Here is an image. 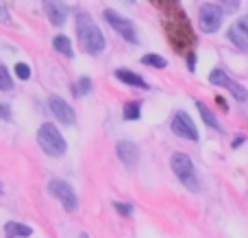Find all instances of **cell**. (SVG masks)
<instances>
[{
    "instance_id": "1",
    "label": "cell",
    "mask_w": 248,
    "mask_h": 238,
    "mask_svg": "<svg viewBox=\"0 0 248 238\" xmlns=\"http://www.w3.org/2000/svg\"><path fill=\"white\" fill-rule=\"evenodd\" d=\"M77 37L81 42V48L90 55H100L107 46L103 31L98 29V24L94 22V17L90 13H78L77 16Z\"/></svg>"
},
{
    "instance_id": "2",
    "label": "cell",
    "mask_w": 248,
    "mask_h": 238,
    "mask_svg": "<svg viewBox=\"0 0 248 238\" xmlns=\"http://www.w3.org/2000/svg\"><path fill=\"white\" fill-rule=\"evenodd\" d=\"M170 169L174 170V175L183 182V186L187 188V190H192V192L201 190V182H198L196 169H194V162L189 155H185V153H172Z\"/></svg>"
},
{
    "instance_id": "3",
    "label": "cell",
    "mask_w": 248,
    "mask_h": 238,
    "mask_svg": "<svg viewBox=\"0 0 248 238\" xmlns=\"http://www.w3.org/2000/svg\"><path fill=\"white\" fill-rule=\"evenodd\" d=\"M37 144H39V149L50 157H61L65 151H68V144H65L63 136H61L59 129H57L55 125H50V122H46V125L39 127Z\"/></svg>"
},
{
    "instance_id": "4",
    "label": "cell",
    "mask_w": 248,
    "mask_h": 238,
    "mask_svg": "<svg viewBox=\"0 0 248 238\" xmlns=\"http://www.w3.org/2000/svg\"><path fill=\"white\" fill-rule=\"evenodd\" d=\"M48 192H50L57 201H61V205H63L65 212H77L78 197H77L74 188L70 186L68 182H63V179H52V182L48 184Z\"/></svg>"
},
{
    "instance_id": "5",
    "label": "cell",
    "mask_w": 248,
    "mask_h": 238,
    "mask_svg": "<svg viewBox=\"0 0 248 238\" xmlns=\"http://www.w3.org/2000/svg\"><path fill=\"white\" fill-rule=\"evenodd\" d=\"M103 16H105V20H107V24L111 26L118 35H122V39H126V42H131V44H137V29L128 17L116 13L113 9H105Z\"/></svg>"
},
{
    "instance_id": "6",
    "label": "cell",
    "mask_w": 248,
    "mask_h": 238,
    "mask_svg": "<svg viewBox=\"0 0 248 238\" xmlns=\"http://www.w3.org/2000/svg\"><path fill=\"white\" fill-rule=\"evenodd\" d=\"M222 24V9L218 4H202L198 11V26L202 33H216Z\"/></svg>"
},
{
    "instance_id": "7",
    "label": "cell",
    "mask_w": 248,
    "mask_h": 238,
    "mask_svg": "<svg viewBox=\"0 0 248 238\" xmlns=\"http://www.w3.org/2000/svg\"><path fill=\"white\" fill-rule=\"evenodd\" d=\"M209 83H211V85H218V87H227V90L231 92L237 101H240V103H244V101L248 99V90H246V87L240 85V83H235L233 79H229L227 72H224V70H220V68H216L214 72L209 74Z\"/></svg>"
},
{
    "instance_id": "8",
    "label": "cell",
    "mask_w": 248,
    "mask_h": 238,
    "mask_svg": "<svg viewBox=\"0 0 248 238\" xmlns=\"http://www.w3.org/2000/svg\"><path fill=\"white\" fill-rule=\"evenodd\" d=\"M170 127H172V131H174L176 136H181V138L192 140V142H196L198 140V129H196V125H194V120L189 118V114L181 112V109L179 112H174Z\"/></svg>"
},
{
    "instance_id": "9",
    "label": "cell",
    "mask_w": 248,
    "mask_h": 238,
    "mask_svg": "<svg viewBox=\"0 0 248 238\" xmlns=\"http://www.w3.org/2000/svg\"><path fill=\"white\" fill-rule=\"evenodd\" d=\"M48 105H50L52 114L57 116V120H59V122H63V125H74V122H77V116H74L72 107H70V105L65 103L61 96L52 94L50 99H48Z\"/></svg>"
},
{
    "instance_id": "10",
    "label": "cell",
    "mask_w": 248,
    "mask_h": 238,
    "mask_svg": "<svg viewBox=\"0 0 248 238\" xmlns=\"http://www.w3.org/2000/svg\"><path fill=\"white\" fill-rule=\"evenodd\" d=\"M116 153H118V157L124 162L126 169H135L137 160H140V149H137L135 142H131V140H118Z\"/></svg>"
},
{
    "instance_id": "11",
    "label": "cell",
    "mask_w": 248,
    "mask_h": 238,
    "mask_svg": "<svg viewBox=\"0 0 248 238\" xmlns=\"http://www.w3.org/2000/svg\"><path fill=\"white\" fill-rule=\"evenodd\" d=\"M44 9H46L48 20L57 26H61L65 22V17H68V7L61 4L59 0H44Z\"/></svg>"
},
{
    "instance_id": "12",
    "label": "cell",
    "mask_w": 248,
    "mask_h": 238,
    "mask_svg": "<svg viewBox=\"0 0 248 238\" xmlns=\"http://www.w3.org/2000/svg\"><path fill=\"white\" fill-rule=\"evenodd\" d=\"M229 39H231V42L235 44L237 48H242V51H248V31L240 24V22H235V24L229 29Z\"/></svg>"
},
{
    "instance_id": "13",
    "label": "cell",
    "mask_w": 248,
    "mask_h": 238,
    "mask_svg": "<svg viewBox=\"0 0 248 238\" xmlns=\"http://www.w3.org/2000/svg\"><path fill=\"white\" fill-rule=\"evenodd\" d=\"M116 77L120 79V81L128 83V85H133V87H141V90H148V83H146L144 79L140 77V74L131 72V70H126V68H118V70H116Z\"/></svg>"
},
{
    "instance_id": "14",
    "label": "cell",
    "mask_w": 248,
    "mask_h": 238,
    "mask_svg": "<svg viewBox=\"0 0 248 238\" xmlns=\"http://www.w3.org/2000/svg\"><path fill=\"white\" fill-rule=\"evenodd\" d=\"M33 234V227L24 225V223H7L4 225V236L7 238H29Z\"/></svg>"
},
{
    "instance_id": "15",
    "label": "cell",
    "mask_w": 248,
    "mask_h": 238,
    "mask_svg": "<svg viewBox=\"0 0 248 238\" xmlns=\"http://www.w3.org/2000/svg\"><path fill=\"white\" fill-rule=\"evenodd\" d=\"M196 107H198V112H201V116H202V120H205V125H209L211 129L220 131V122H218V118H216V114L211 112V109L207 107L202 101H196Z\"/></svg>"
},
{
    "instance_id": "16",
    "label": "cell",
    "mask_w": 248,
    "mask_h": 238,
    "mask_svg": "<svg viewBox=\"0 0 248 238\" xmlns=\"http://www.w3.org/2000/svg\"><path fill=\"white\" fill-rule=\"evenodd\" d=\"M52 46H55V51H59L61 55L70 57V59H72V57H74L72 42H70V37H65V35H57V37L52 39Z\"/></svg>"
},
{
    "instance_id": "17",
    "label": "cell",
    "mask_w": 248,
    "mask_h": 238,
    "mask_svg": "<svg viewBox=\"0 0 248 238\" xmlns=\"http://www.w3.org/2000/svg\"><path fill=\"white\" fill-rule=\"evenodd\" d=\"M141 64L150 66V68H166V66H168V61L163 59L161 55H155V52H148V55H144V57H141Z\"/></svg>"
},
{
    "instance_id": "18",
    "label": "cell",
    "mask_w": 248,
    "mask_h": 238,
    "mask_svg": "<svg viewBox=\"0 0 248 238\" xmlns=\"http://www.w3.org/2000/svg\"><path fill=\"white\" fill-rule=\"evenodd\" d=\"M122 116L126 118V120H137V118L141 116V107H140V103H128L126 107H124Z\"/></svg>"
},
{
    "instance_id": "19",
    "label": "cell",
    "mask_w": 248,
    "mask_h": 238,
    "mask_svg": "<svg viewBox=\"0 0 248 238\" xmlns=\"http://www.w3.org/2000/svg\"><path fill=\"white\" fill-rule=\"evenodd\" d=\"M13 87V81H11V74H9L7 66H0V90L2 92H9Z\"/></svg>"
},
{
    "instance_id": "20",
    "label": "cell",
    "mask_w": 248,
    "mask_h": 238,
    "mask_svg": "<svg viewBox=\"0 0 248 238\" xmlns=\"http://www.w3.org/2000/svg\"><path fill=\"white\" fill-rule=\"evenodd\" d=\"M90 90H92V81L87 77H81L77 81V85H74V94L77 96H85Z\"/></svg>"
},
{
    "instance_id": "21",
    "label": "cell",
    "mask_w": 248,
    "mask_h": 238,
    "mask_svg": "<svg viewBox=\"0 0 248 238\" xmlns=\"http://www.w3.org/2000/svg\"><path fill=\"white\" fill-rule=\"evenodd\" d=\"M220 4H222V11H227V13H235L237 9H240L242 0H220Z\"/></svg>"
},
{
    "instance_id": "22",
    "label": "cell",
    "mask_w": 248,
    "mask_h": 238,
    "mask_svg": "<svg viewBox=\"0 0 248 238\" xmlns=\"http://www.w3.org/2000/svg\"><path fill=\"white\" fill-rule=\"evenodd\" d=\"M113 208H116V212L122 214V217H131V214H133V205H131V204H122V201H116V204H113Z\"/></svg>"
},
{
    "instance_id": "23",
    "label": "cell",
    "mask_w": 248,
    "mask_h": 238,
    "mask_svg": "<svg viewBox=\"0 0 248 238\" xmlns=\"http://www.w3.org/2000/svg\"><path fill=\"white\" fill-rule=\"evenodd\" d=\"M16 74H17V79L26 81V79L31 77V68L26 64H16Z\"/></svg>"
},
{
    "instance_id": "24",
    "label": "cell",
    "mask_w": 248,
    "mask_h": 238,
    "mask_svg": "<svg viewBox=\"0 0 248 238\" xmlns=\"http://www.w3.org/2000/svg\"><path fill=\"white\" fill-rule=\"evenodd\" d=\"M187 68L192 70V72L196 70V55H194V52H192V55H187Z\"/></svg>"
},
{
    "instance_id": "25",
    "label": "cell",
    "mask_w": 248,
    "mask_h": 238,
    "mask_svg": "<svg viewBox=\"0 0 248 238\" xmlns=\"http://www.w3.org/2000/svg\"><path fill=\"white\" fill-rule=\"evenodd\" d=\"M0 16H2L4 24H9V22H11V20H9V11H7V7H4V4H0Z\"/></svg>"
},
{
    "instance_id": "26",
    "label": "cell",
    "mask_w": 248,
    "mask_h": 238,
    "mask_svg": "<svg viewBox=\"0 0 248 238\" xmlns=\"http://www.w3.org/2000/svg\"><path fill=\"white\" fill-rule=\"evenodd\" d=\"M237 22H240V24H242V26H244V29L248 31V13H246L244 17H240V20H237Z\"/></svg>"
},
{
    "instance_id": "27",
    "label": "cell",
    "mask_w": 248,
    "mask_h": 238,
    "mask_svg": "<svg viewBox=\"0 0 248 238\" xmlns=\"http://www.w3.org/2000/svg\"><path fill=\"white\" fill-rule=\"evenodd\" d=\"M242 142H244V140H242V138H235V140H233V149H237Z\"/></svg>"
},
{
    "instance_id": "28",
    "label": "cell",
    "mask_w": 248,
    "mask_h": 238,
    "mask_svg": "<svg viewBox=\"0 0 248 238\" xmlns=\"http://www.w3.org/2000/svg\"><path fill=\"white\" fill-rule=\"evenodd\" d=\"M0 109H2V116H4V118H9V107H7V105H2Z\"/></svg>"
},
{
    "instance_id": "29",
    "label": "cell",
    "mask_w": 248,
    "mask_h": 238,
    "mask_svg": "<svg viewBox=\"0 0 248 238\" xmlns=\"http://www.w3.org/2000/svg\"><path fill=\"white\" fill-rule=\"evenodd\" d=\"M78 238H90V236H87V234H81V236H78Z\"/></svg>"
},
{
    "instance_id": "30",
    "label": "cell",
    "mask_w": 248,
    "mask_h": 238,
    "mask_svg": "<svg viewBox=\"0 0 248 238\" xmlns=\"http://www.w3.org/2000/svg\"><path fill=\"white\" fill-rule=\"evenodd\" d=\"M126 2H128V4H133V2H135V0H126Z\"/></svg>"
}]
</instances>
